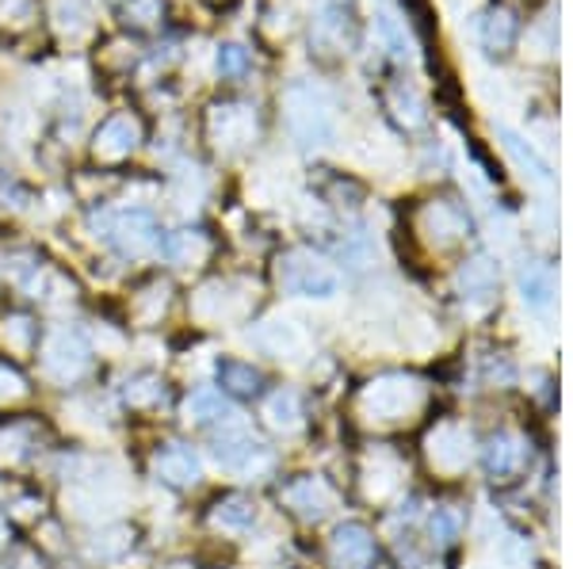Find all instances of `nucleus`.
Segmentation results:
<instances>
[{"label":"nucleus","mask_w":573,"mask_h":569,"mask_svg":"<svg viewBox=\"0 0 573 569\" xmlns=\"http://www.w3.org/2000/svg\"><path fill=\"white\" fill-rule=\"evenodd\" d=\"M88 368V348L81 344L77 333H58L54 344L46 348V371L58 379H77Z\"/></svg>","instance_id":"obj_1"},{"label":"nucleus","mask_w":573,"mask_h":569,"mask_svg":"<svg viewBox=\"0 0 573 569\" xmlns=\"http://www.w3.org/2000/svg\"><path fill=\"white\" fill-rule=\"evenodd\" d=\"M260 455V444L252 436L238 428V424L230 421V428L222 432V436H215V458L222 466H230V470H241V466H252V458Z\"/></svg>","instance_id":"obj_2"},{"label":"nucleus","mask_w":573,"mask_h":569,"mask_svg":"<svg viewBox=\"0 0 573 569\" xmlns=\"http://www.w3.org/2000/svg\"><path fill=\"white\" fill-rule=\"evenodd\" d=\"M157 474L168 482V486H196L199 482V458L188 452V447H165L157 455Z\"/></svg>","instance_id":"obj_3"},{"label":"nucleus","mask_w":573,"mask_h":569,"mask_svg":"<svg viewBox=\"0 0 573 569\" xmlns=\"http://www.w3.org/2000/svg\"><path fill=\"white\" fill-rule=\"evenodd\" d=\"M333 555L336 562L348 569H367L371 555H375V542H371V535L364 528H341L333 539Z\"/></svg>","instance_id":"obj_4"},{"label":"nucleus","mask_w":573,"mask_h":569,"mask_svg":"<svg viewBox=\"0 0 573 569\" xmlns=\"http://www.w3.org/2000/svg\"><path fill=\"white\" fill-rule=\"evenodd\" d=\"M218 379H222L226 390H233V394L249 397L260 390V375L249 368V363H238V360H222L218 363Z\"/></svg>","instance_id":"obj_5"},{"label":"nucleus","mask_w":573,"mask_h":569,"mask_svg":"<svg viewBox=\"0 0 573 569\" xmlns=\"http://www.w3.org/2000/svg\"><path fill=\"white\" fill-rule=\"evenodd\" d=\"M188 417L199 421V424H210V421H233V413H230V405L222 402V394H215V390H199V394L188 402Z\"/></svg>","instance_id":"obj_6"},{"label":"nucleus","mask_w":573,"mask_h":569,"mask_svg":"<svg viewBox=\"0 0 573 569\" xmlns=\"http://www.w3.org/2000/svg\"><path fill=\"white\" fill-rule=\"evenodd\" d=\"M252 505L246 497H226L222 505L215 508V524L218 528H249L252 524Z\"/></svg>","instance_id":"obj_7"},{"label":"nucleus","mask_w":573,"mask_h":569,"mask_svg":"<svg viewBox=\"0 0 573 569\" xmlns=\"http://www.w3.org/2000/svg\"><path fill=\"white\" fill-rule=\"evenodd\" d=\"M268 417H272L275 424H294L299 421V397L291 394V390H280V394L272 397V402H268Z\"/></svg>","instance_id":"obj_8"}]
</instances>
